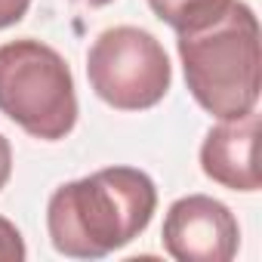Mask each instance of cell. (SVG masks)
Listing matches in <instances>:
<instances>
[{"mask_svg":"<svg viewBox=\"0 0 262 262\" xmlns=\"http://www.w3.org/2000/svg\"><path fill=\"white\" fill-rule=\"evenodd\" d=\"M158 207V188L136 167H108L65 182L47 204L50 241L62 256L102 259L139 237Z\"/></svg>","mask_w":262,"mask_h":262,"instance_id":"obj_1","label":"cell"},{"mask_svg":"<svg viewBox=\"0 0 262 262\" xmlns=\"http://www.w3.org/2000/svg\"><path fill=\"white\" fill-rule=\"evenodd\" d=\"M179 59L194 102L219 120L256 111L262 83V50L256 13L231 0L213 25L179 34Z\"/></svg>","mask_w":262,"mask_h":262,"instance_id":"obj_2","label":"cell"},{"mask_svg":"<svg viewBox=\"0 0 262 262\" xmlns=\"http://www.w3.org/2000/svg\"><path fill=\"white\" fill-rule=\"evenodd\" d=\"M0 114H7L34 139H65L77 123V93L68 62L34 37L4 43Z\"/></svg>","mask_w":262,"mask_h":262,"instance_id":"obj_3","label":"cell"},{"mask_svg":"<svg viewBox=\"0 0 262 262\" xmlns=\"http://www.w3.org/2000/svg\"><path fill=\"white\" fill-rule=\"evenodd\" d=\"M86 77L102 102L117 111L155 108L173 80L161 40L136 25L102 31L86 53Z\"/></svg>","mask_w":262,"mask_h":262,"instance_id":"obj_4","label":"cell"},{"mask_svg":"<svg viewBox=\"0 0 262 262\" xmlns=\"http://www.w3.org/2000/svg\"><path fill=\"white\" fill-rule=\"evenodd\" d=\"M161 241L179 262H228L237 253L241 228L222 201L188 194L167 210Z\"/></svg>","mask_w":262,"mask_h":262,"instance_id":"obj_5","label":"cell"},{"mask_svg":"<svg viewBox=\"0 0 262 262\" xmlns=\"http://www.w3.org/2000/svg\"><path fill=\"white\" fill-rule=\"evenodd\" d=\"M256 111L244 117H231L216 123L204 145H201V167L204 173L231 191H259V170H256Z\"/></svg>","mask_w":262,"mask_h":262,"instance_id":"obj_6","label":"cell"},{"mask_svg":"<svg viewBox=\"0 0 262 262\" xmlns=\"http://www.w3.org/2000/svg\"><path fill=\"white\" fill-rule=\"evenodd\" d=\"M148 7L176 34H191L222 19L231 0H148Z\"/></svg>","mask_w":262,"mask_h":262,"instance_id":"obj_7","label":"cell"},{"mask_svg":"<svg viewBox=\"0 0 262 262\" xmlns=\"http://www.w3.org/2000/svg\"><path fill=\"white\" fill-rule=\"evenodd\" d=\"M28 256L25 250V241L19 234V228L0 216V262H22Z\"/></svg>","mask_w":262,"mask_h":262,"instance_id":"obj_8","label":"cell"},{"mask_svg":"<svg viewBox=\"0 0 262 262\" xmlns=\"http://www.w3.org/2000/svg\"><path fill=\"white\" fill-rule=\"evenodd\" d=\"M31 0H0V28H10L25 19Z\"/></svg>","mask_w":262,"mask_h":262,"instance_id":"obj_9","label":"cell"},{"mask_svg":"<svg viewBox=\"0 0 262 262\" xmlns=\"http://www.w3.org/2000/svg\"><path fill=\"white\" fill-rule=\"evenodd\" d=\"M10 173H13V148H10L7 136L0 133V188L10 182Z\"/></svg>","mask_w":262,"mask_h":262,"instance_id":"obj_10","label":"cell"},{"mask_svg":"<svg viewBox=\"0 0 262 262\" xmlns=\"http://www.w3.org/2000/svg\"><path fill=\"white\" fill-rule=\"evenodd\" d=\"M80 4H86V7H105V4H111V0H80Z\"/></svg>","mask_w":262,"mask_h":262,"instance_id":"obj_11","label":"cell"}]
</instances>
